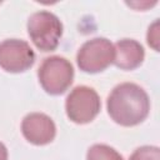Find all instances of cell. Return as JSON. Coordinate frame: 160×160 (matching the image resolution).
Instances as JSON below:
<instances>
[{
  "mask_svg": "<svg viewBox=\"0 0 160 160\" xmlns=\"http://www.w3.org/2000/svg\"><path fill=\"white\" fill-rule=\"evenodd\" d=\"M106 109L116 124L121 126H135L148 118L150 100L146 91L138 84L121 82L109 94Z\"/></svg>",
  "mask_w": 160,
  "mask_h": 160,
  "instance_id": "cell-1",
  "label": "cell"
},
{
  "mask_svg": "<svg viewBox=\"0 0 160 160\" xmlns=\"http://www.w3.org/2000/svg\"><path fill=\"white\" fill-rule=\"evenodd\" d=\"M28 34L32 44L41 51H52L58 48L61 35L62 24L59 18L46 10L34 12L28 20Z\"/></svg>",
  "mask_w": 160,
  "mask_h": 160,
  "instance_id": "cell-2",
  "label": "cell"
},
{
  "mask_svg": "<svg viewBox=\"0 0 160 160\" xmlns=\"http://www.w3.org/2000/svg\"><path fill=\"white\" fill-rule=\"evenodd\" d=\"M38 78L41 88L48 94L60 95L72 84L74 68L65 58L54 55L44 59L38 70Z\"/></svg>",
  "mask_w": 160,
  "mask_h": 160,
  "instance_id": "cell-3",
  "label": "cell"
},
{
  "mask_svg": "<svg viewBox=\"0 0 160 160\" xmlns=\"http://www.w3.org/2000/svg\"><path fill=\"white\" fill-rule=\"evenodd\" d=\"M100 109L101 101L98 92L85 85L74 88L65 101L66 115L75 124H88L92 121Z\"/></svg>",
  "mask_w": 160,
  "mask_h": 160,
  "instance_id": "cell-4",
  "label": "cell"
},
{
  "mask_svg": "<svg viewBox=\"0 0 160 160\" xmlns=\"http://www.w3.org/2000/svg\"><path fill=\"white\" fill-rule=\"evenodd\" d=\"M114 45L105 38H94L85 41L76 55V62L80 70L89 74H96L105 70L114 62Z\"/></svg>",
  "mask_w": 160,
  "mask_h": 160,
  "instance_id": "cell-5",
  "label": "cell"
},
{
  "mask_svg": "<svg viewBox=\"0 0 160 160\" xmlns=\"http://www.w3.org/2000/svg\"><path fill=\"white\" fill-rule=\"evenodd\" d=\"M35 62L31 46L19 39H6L0 42V68L8 72H24Z\"/></svg>",
  "mask_w": 160,
  "mask_h": 160,
  "instance_id": "cell-6",
  "label": "cell"
},
{
  "mask_svg": "<svg viewBox=\"0 0 160 160\" xmlns=\"http://www.w3.org/2000/svg\"><path fill=\"white\" fill-rule=\"evenodd\" d=\"M21 132L29 142L34 145H46L54 140L56 126L46 114L30 112L21 121Z\"/></svg>",
  "mask_w": 160,
  "mask_h": 160,
  "instance_id": "cell-7",
  "label": "cell"
},
{
  "mask_svg": "<svg viewBox=\"0 0 160 160\" xmlns=\"http://www.w3.org/2000/svg\"><path fill=\"white\" fill-rule=\"evenodd\" d=\"M114 64L121 70H134L139 68L145 58L144 48L132 39H121L114 45Z\"/></svg>",
  "mask_w": 160,
  "mask_h": 160,
  "instance_id": "cell-8",
  "label": "cell"
},
{
  "mask_svg": "<svg viewBox=\"0 0 160 160\" xmlns=\"http://www.w3.org/2000/svg\"><path fill=\"white\" fill-rule=\"evenodd\" d=\"M86 160H124V158L109 145L95 144L89 148Z\"/></svg>",
  "mask_w": 160,
  "mask_h": 160,
  "instance_id": "cell-9",
  "label": "cell"
},
{
  "mask_svg": "<svg viewBox=\"0 0 160 160\" xmlns=\"http://www.w3.org/2000/svg\"><path fill=\"white\" fill-rule=\"evenodd\" d=\"M129 160H160V149L151 145L140 146L131 154Z\"/></svg>",
  "mask_w": 160,
  "mask_h": 160,
  "instance_id": "cell-10",
  "label": "cell"
},
{
  "mask_svg": "<svg viewBox=\"0 0 160 160\" xmlns=\"http://www.w3.org/2000/svg\"><path fill=\"white\" fill-rule=\"evenodd\" d=\"M146 41L155 51H159V20L158 19L149 26Z\"/></svg>",
  "mask_w": 160,
  "mask_h": 160,
  "instance_id": "cell-11",
  "label": "cell"
},
{
  "mask_svg": "<svg viewBox=\"0 0 160 160\" xmlns=\"http://www.w3.org/2000/svg\"><path fill=\"white\" fill-rule=\"evenodd\" d=\"M0 160H8V149L2 142H0Z\"/></svg>",
  "mask_w": 160,
  "mask_h": 160,
  "instance_id": "cell-12",
  "label": "cell"
}]
</instances>
